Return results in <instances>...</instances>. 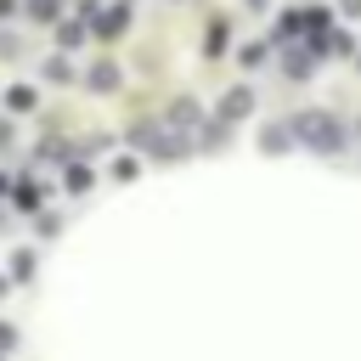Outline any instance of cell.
Instances as JSON below:
<instances>
[{"instance_id":"2","label":"cell","mask_w":361,"mask_h":361,"mask_svg":"<svg viewBox=\"0 0 361 361\" xmlns=\"http://www.w3.org/2000/svg\"><path fill=\"white\" fill-rule=\"evenodd\" d=\"M220 113H226V118H237V113H248V96H226V102H220Z\"/></svg>"},{"instance_id":"1","label":"cell","mask_w":361,"mask_h":361,"mask_svg":"<svg viewBox=\"0 0 361 361\" xmlns=\"http://www.w3.org/2000/svg\"><path fill=\"white\" fill-rule=\"evenodd\" d=\"M293 130H299V135H305V141H310L316 152H333V147L344 141V135H338V118H333V113H299V118H293Z\"/></svg>"}]
</instances>
